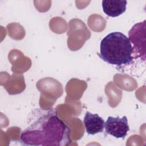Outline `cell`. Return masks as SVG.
Returning a JSON list of instances; mask_svg holds the SVG:
<instances>
[{"mask_svg": "<svg viewBox=\"0 0 146 146\" xmlns=\"http://www.w3.org/2000/svg\"><path fill=\"white\" fill-rule=\"evenodd\" d=\"M69 127L54 110L39 116L21 136V141L30 145H67L71 142Z\"/></svg>", "mask_w": 146, "mask_h": 146, "instance_id": "1", "label": "cell"}, {"mask_svg": "<svg viewBox=\"0 0 146 146\" xmlns=\"http://www.w3.org/2000/svg\"><path fill=\"white\" fill-rule=\"evenodd\" d=\"M132 46L129 38L116 31L108 34L102 40L98 55L108 64L121 66L132 62Z\"/></svg>", "mask_w": 146, "mask_h": 146, "instance_id": "2", "label": "cell"}, {"mask_svg": "<svg viewBox=\"0 0 146 146\" xmlns=\"http://www.w3.org/2000/svg\"><path fill=\"white\" fill-rule=\"evenodd\" d=\"M145 20L135 24L129 31V39L133 44L135 57L145 60Z\"/></svg>", "mask_w": 146, "mask_h": 146, "instance_id": "3", "label": "cell"}, {"mask_svg": "<svg viewBox=\"0 0 146 146\" xmlns=\"http://www.w3.org/2000/svg\"><path fill=\"white\" fill-rule=\"evenodd\" d=\"M104 128L107 134L117 139H124L129 131L126 116H123L121 118L119 116H108L104 123Z\"/></svg>", "mask_w": 146, "mask_h": 146, "instance_id": "4", "label": "cell"}, {"mask_svg": "<svg viewBox=\"0 0 146 146\" xmlns=\"http://www.w3.org/2000/svg\"><path fill=\"white\" fill-rule=\"evenodd\" d=\"M83 123L87 133L95 135L103 132L104 128V119L97 113H92L87 111L83 119Z\"/></svg>", "mask_w": 146, "mask_h": 146, "instance_id": "5", "label": "cell"}, {"mask_svg": "<svg viewBox=\"0 0 146 146\" xmlns=\"http://www.w3.org/2000/svg\"><path fill=\"white\" fill-rule=\"evenodd\" d=\"M127 2L123 0H103L102 2L103 12L108 16L116 17L126 10Z\"/></svg>", "mask_w": 146, "mask_h": 146, "instance_id": "6", "label": "cell"}]
</instances>
